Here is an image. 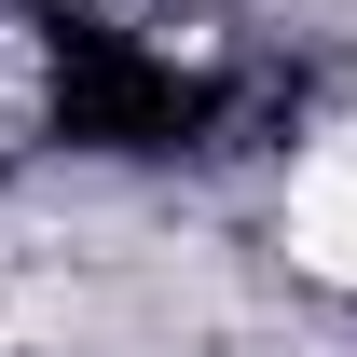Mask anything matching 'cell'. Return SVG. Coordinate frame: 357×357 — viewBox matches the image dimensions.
<instances>
[{"mask_svg": "<svg viewBox=\"0 0 357 357\" xmlns=\"http://www.w3.org/2000/svg\"><path fill=\"white\" fill-rule=\"evenodd\" d=\"M289 248H303V275L357 289V137H330V151L289 178Z\"/></svg>", "mask_w": 357, "mask_h": 357, "instance_id": "6da1fadb", "label": "cell"}]
</instances>
